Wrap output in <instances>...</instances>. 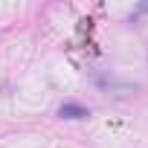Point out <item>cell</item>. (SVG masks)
<instances>
[{
  "label": "cell",
  "mask_w": 148,
  "mask_h": 148,
  "mask_svg": "<svg viewBox=\"0 0 148 148\" xmlns=\"http://www.w3.org/2000/svg\"><path fill=\"white\" fill-rule=\"evenodd\" d=\"M58 113H61L64 119H87V116H90V110H87V108H82V105H70V102H67V105H61V110H58Z\"/></svg>",
  "instance_id": "6da1fadb"
}]
</instances>
